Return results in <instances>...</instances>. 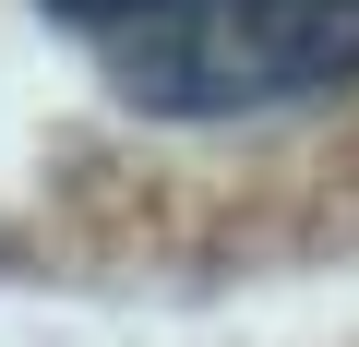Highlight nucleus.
I'll return each mask as SVG.
<instances>
[{
    "label": "nucleus",
    "mask_w": 359,
    "mask_h": 347,
    "mask_svg": "<svg viewBox=\"0 0 359 347\" xmlns=\"http://www.w3.org/2000/svg\"><path fill=\"white\" fill-rule=\"evenodd\" d=\"M120 108L276 120L359 84V0H36Z\"/></svg>",
    "instance_id": "f257e3e1"
}]
</instances>
